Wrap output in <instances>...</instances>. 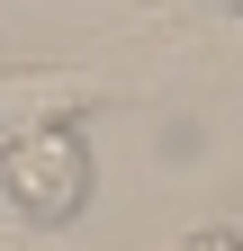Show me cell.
Segmentation results:
<instances>
[{
    "label": "cell",
    "instance_id": "obj_1",
    "mask_svg": "<svg viewBox=\"0 0 243 251\" xmlns=\"http://www.w3.org/2000/svg\"><path fill=\"white\" fill-rule=\"evenodd\" d=\"M0 198L27 225H72L90 206V144H81V126H36V135L0 144Z\"/></svg>",
    "mask_w": 243,
    "mask_h": 251
},
{
    "label": "cell",
    "instance_id": "obj_2",
    "mask_svg": "<svg viewBox=\"0 0 243 251\" xmlns=\"http://www.w3.org/2000/svg\"><path fill=\"white\" fill-rule=\"evenodd\" d=\"M90 81L72 72H18V81H0V144H18V135H36V126H72L63 108L81 99Z\"/></svg>",
    "mask_w": 243,
    "mask_h": 251
},
{
    "label": "cell",
    "instance_id": "obj_3",
    "mask_svg": "<svg viewBox=\"0 0 243 251\" xmlns=\"http://www.w3.org/2000/svg\"><path fill=\"white\" fill-rule=\"evenodd\" d=\"M180 251H243V233H225V225H207V233H189Z\"/></svg>",
    "mask_w": 243,
    "mask_h": 251
}]
</instances>
